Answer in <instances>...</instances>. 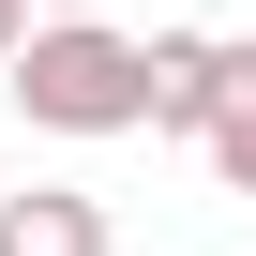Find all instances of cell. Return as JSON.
Wrapping results in <instances>:
<instances>
[{"mask_svg":"<svg viewBox=\"0 0 256 256\" xmlns=\"http://www.w3.org/2000/svg\"><path fill=\"white\" fill-rule=\"evenodd\" d=\"M0 60H16V106L46 120V136H136V30L46 16V30H16Z\"/></svg>","mask_w":256,"mask_h":256,"instance_id":"6da1fadb","label":"cell"},{"mask_svg":"<svg viewBox=\"0 0 256 256\" xmlns=\"http://www.w3.org/2000/svg\"><path fill=\"white\" fill-rule=\"evenodd\" d=\"M0 256H106V196H76V181L0 196Z\"/></svg>","mask_w":256,"mask_h":256,"instance_id":"7a4b0ae2","label":"cell"},{"mask_svg":"<svg viewBox=\"0 0 256 256\" xmlns=\"http://www.w3.org/2000/svg\"><path fill=\"white\" fill-rule=\"evenodd\" d=\"M196 151H211V181H226V196H256V76H241V90L196 120Z\"/></svg>","mask_w":256,"mask_h":256,"instance_id":"3957f363","label":"cell"},{"mask_svg":"<svg viewBox=\"0 0 256 256\" xmlns=\"http://www.w3.org/2000/svg\"><path fill=\"white\" fill-rule=\"evenodd\" d=\"M16 30H30V0H0V46H16Z\"/></svg>","mask_w":256,"mask_h":256,"instance_id":"277c9868","label":"cell"},{"mask_svg":"<svg viewBox=\"0 0 256 256\" xmlns=\"http://www.w3.org/2000/svg\"><path fill=\"white\" fill-rule=\"evenodd\" d=\"M46 16H106V0H46Z\"/></svg>","mask_w":256,"mask_h":256,"instance_id":"5b68a950","label":"cell"}]
</instances>
